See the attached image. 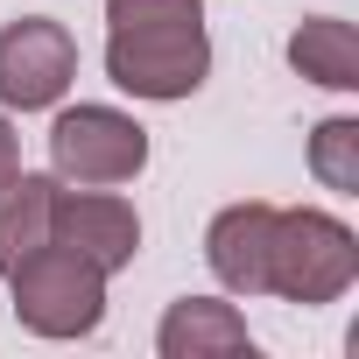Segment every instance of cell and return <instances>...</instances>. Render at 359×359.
<instances>
[{"label": "cell", "instance_id": "obj_1", "mask_svg": "<svg viewBox=\"0 0 359 359\" xmlns=\"http://www.w3.org/2000/svg\"><path fill=\"white\" fill-rule=\"evenodd\" d=\"M106 78L148 106H176V99L205 92V78H212L205 15H155V22L106 29Z\"/></svg>", "mask_w": 359, "mask_h": 359}, {"label": "cell", "instance_id": "obj_2", "mask_svg": "<svg viewBox=\"0 0 359 359\" xmlns=\"http://www.w3.org/2000/svg\"><path fill=\"white\" fill-rule=\"evenodd\" d=\"M359 282V233L324 212V205H275V233H268V296L324 310Z\"/></svg>", "mask_w": 359, "mask_h": 359}, {"label": "cell", "instance_id": "obj_3", "mask_svg": "<svg viewBox=\"0 0 359 359\" xmlns=\"http://www.w3.org/2000/svg\"><path fill=\"white\" fill-rule=\"evenodd\" d=\"M8 289H15V324L36 338H92L106 324V268H92L57 240L22 254L8 268Z\"/></svg>", "mask_w": 359, "mask_h": 359}, {"label": "cell", "instance_id": "obj_4", "mask_svg": "<svg viewBox=\"0 0 359 359\" xmlns=\"http://www.w3.org/2000/svg\"><path fill=\"white\" fill-rule=\"evenodd\" d=\"M148 169V127L120 106H57L50 176L57 184H134Z\"/></svg>", "mask_w": 359, "mask_h": 359}, {"label": "cell", "instance_id": "obj_5", "mask_svg": "<svg viewBox=\"0 0 359 359\" xmlns=\"http://www.w3.org/2000/svg\"><path fill=\"white\" fill-rule=\"evenodd\" d=\"M78 85V36L50 15H15L0 29V113H50Z\"/></svg>", "mask_w": 359, "mask_h": 359}, {"label": "cell", "instance_id": "obj_6", "mask_svg": "<svg viewBox=\"0 0 359 359\" xmlns=\"http://www.w3.org/2000/svg\"><path fill=\"white\" fill-rule=\"evenodd\" d=\"M50 240L85 254L92 268L120 275L141 254V212L113 191V184H57L50 198Z\"/></svg>", "mask_w": 359, "mask_h": 359}, {"label": "cell", "instance_id": "obj_7", "mask_svg": "<svg viewBox=\"0 0 359 359\" xmlns=\"http://www.w3.org/2000/svg\"><path fill=\"white\" fill-rule=\"evenodd\" d=\"M268 233H275V205H261V198H240L205 226V261H212L219 289L268 296Z\"/></svg>", "mask_w": 359, "mask_h": 359}, {"label": "cell", "instance_id": "obj_8", "mask_svg": "<svg viewBox=\"0 0 359 359\" xmlns=\"http://www.w3.org/2000/svg\"><path fill=\"white\" fill-rule=\"evenodd\" d=\"M155 352L162 359H240L254 352V331L226 296H176L155 324Z\"/></svg>", "mask_w": 359, "mask_h": 359}, {"label": "cell", "instance_id": "obj_9", "mask_svg": "<svg viewBox=\"0 0 359 359\" xmlns=\"http://www.w3.org/2000/svg\"><path fill=\"white\" fill-rule=\"evenodd\" d=\"M289 71L324 92H359V29L345 15H310L289 36Z\"/></svg>", "mask_w": 359, "mask_h": 359}, {"label": "cell", "instance_id": "obj_10", "mask_svg": "<svg viewBox=\"0 0 359 359\" xmlns=\"http://www.w3.org/2000/svg\"><path fill=\"white\" fill-rule=\"evenodd\" d=\"M50 198H57V176H29V169H15V184L0 191V282L22 254L50 240Z\"/></svg>", "mask_w": 359, "mask_h": 359}, {"label": "cell", "instance_id": "obj_11", "mask_svg": "<svg viewBox=\"0 0 359 359\" xmlns=\"http://www.w3.org/2000/svg\"><path fill=\"white\" fill-rule=\"evenodd\" d=\"M310 176L338 198H359V120L352 113H331L310 127Z\"/></svg>", "mask_w": 359, "mask_h": 359}, {"label": "cell", "instance_id": "obj_12", "mask_svg": "<svg viewBox=\"0 0 359 359\" xmlns=\"http://www.w3.org/2000/svg\"><path fill=\"white\" fill-rule=\"evenodd\" d=\"M155 15H205V0H106V29H120V22H155Z\"/></svg>", "mask_w": 359, "mask_h": 359}, {"label": "cell", "instance_id": "obj_13", "mask_svg": "<svg viewBox=\"0 0 359 359\" xmlns=\"http://www.w3.org/2000/svg\"><path fill=\"white\" fill-rule=\"evenodd\" d=\"M15 169H22V134H15V120L0 113V191L15 184Z\"/></svg>", "mask_w": 359, "mask_h": 359}]
</instances>
